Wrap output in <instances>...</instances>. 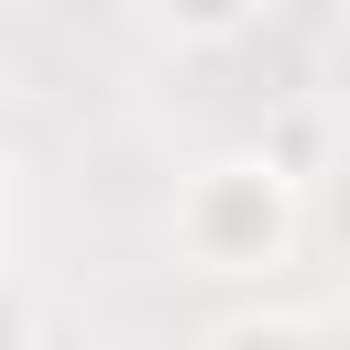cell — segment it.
<instances>
[{
	"mask_svg": "<svg viewBox=\"0 0 350 350\" xmlns=\"http://www.w3.org/2000/svg\"><path fill=\"white\" fill-rule=\"evenodd\" d=\"M295 230H306V175H284L262 142L186 164V186H175V208H164L175 262L208 273V284H252V273H273V262L295 252Z\"/></svg>",
	"mask_w": 350,
	"mask_h": 350,
	"instance_id": "cell-1",
	"label": "cell"
},
{
	"mask_svg": "<svg viewBox=\"0 0 350 350\" xmlns=\"http://www.w3.org/2000/svg\"><path fill=\"white\" fill-rule=\"evenodd\" d=\"M164 44H186V55H219V44H241V33H262V11L273 0H131Z\"/></svg>",
	"mask_w": 350,
	"mask_h": 350,
	"instance_id": "cell-2",
	"label": "cell"
},
{
	"mask_svg": "<svg viewBox=\"0 0 350 350\" xmlns=\"http://www.w3.org/2000/svg\"><path fill=\"white\" fill-rule=\"evenodd\" d=\"M208 350H317V317H295V306H230L208 328Z\"/></svg>",
	"mask_w": 350,
	"mask_h": 350,
	"instance_id": "cell-3",
	"label": "cell"
},
{
	"mask_svg": "<svg viewBox=\"0 0 350 350\" xmlns=\"http://www.w3.org/2000/svg\"><path fill=\"white\" fill-rule=\"evenodd\" d=\"M11 241H22V175H11V153H0V273H11Z\"/></svg>",
	"mask_w": 350,
	"mask_h": 350,
	"instance_id": "cell-4",
	"label": "cell"
},
{
	"mask_svg": "<svg viewBox=\"0 0 350 350\" xmlns=\"http://www.w3.org/2000/svg\"><path fill=\"white\" fill-rule=\"evenodd\" d=\"M22 339H33V306H22V284L0 273V350H22Z\"/></svg>",
	"mask_w": 350,
	"mask_h": 350,
	"instance_id": "cell-5",
	"label": "cell"
},
{
	"mask_svg": "<svg viewBox=\"0 0 350 350\" xmlns=\"http://www.w3.org/2000/svg\"><path fill=\"white\" fill-rule=\"evenodd\" d=\"M0 22H11V0H0Z\"/></svg>",
	"mask_w": 350,
	"mask_h": 350,
	"instance_id": "cell-6",
	"label": "cell"
}]
</instances>
